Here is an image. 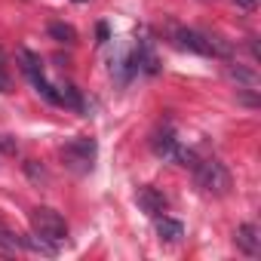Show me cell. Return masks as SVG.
Instances as JSON below:
<instances>
[{
    "label": "cell",
    "mask_w": 261,
    "mask_h": 261,
    "mask_svg": "<svg viewBox=\"0 0 261 261\" xmlns=\"http://www.w3.org/2000/svg\"><path fill=\"white\" fill-rule=\"evenodd\" d=\"M233 4L243 7V10H252V7H255V0H233Z\"/></svg>",
    "instance_id": "obj_18"
},
{
    "label": "cell",
    "mask_w": 261,
    "mask_h": 261,
    "mask_svg": "<svg viewBox=\"0 0 261 261\" xmlns=\"http://www.w3.org/2000/svg\"><path fill=\"white\" fill-rule=\"evenodd\" d=\"M31 230H34L37 237L56 243V246L68 240V221H65L56 209H49V206H37V209H31Z\"/></svg>",
    "instance_id": "obj_2"
},
{
    "label": "cell",
    "mask_w": 261,
    "mask_h": 261,
    "mask_svg": "<svg viewBox=\"0 0 261 261\" xmlns=\"http://www.w3.org/2000/svg\"><path fill=\"white\" fill-rule=\"evenodd\" d=\"M59 105H65V108H74V111H83L80 89H77V86H71V83H65V86L59 89Z\"/></svg>",
    "instance_id": "obj_12"
},
{
    "label": "cell",
    "mask_w": 261,
    "mask_h": 261,
    "mask_svg": "<svg viewBox=\"0 0 261 261\" xmlns=\"http://www.w3.org/2000/svg\"><path fill=\"white\" fill-rule=\"evenodd\" d=\"M62 160L68 169L74 172H89L92 169V160H95V142L89 136H77L71 139L65 148H62Z\"/></svg>",
    "instance_id": "obj_3"
},
{
    "label": "cell",
    "mask_w": 261,
    "mask_h": 261,
    "mask_svg": "<svg viewBox=\"0 0 261 261\" xmlns=\"http://www.w3.org/2000/svg\"><path fill=\"white\" fill-rule=\"evenodd\" d=\"M0 92H13V74H10V59L0 49Z\"/></svg>",
    "instance_id": "obj_14"
},
{
    "label": "cell",
    "mask_w": 261,
    "mask_h": 261,
    "mask_svg": "<svg viewBox=\"0 0 261 261\" xmlns=\"http://www.w3.org/2000/svg\"><path fill=\"white\" fill-rule=\"evenodd\" d=\"M178 139L169 133V129H163V133H154V139H151V151L160 157V160H175V154H178Z\"/></svg>",
    "instance_id": "obj_5"
},
{
    "label": "cell",
    "mask_w": 261,
    "mask_h": 261,
    "mask_svg": "<svg viewBox=\"0 0 261 261\" xmlns=\"http://www.w3.org/2000/svg\"><path fill=\"white\" fill-rule=\"evenodd\" d=\"M98 40H101V43H105V40H108V25H105V22H101V25H98Z\"/></svg>",
    "instance_id": "obj_19"
},
{
    "label": "cell",
    "mask_w": 261,
    "mask_h": 261,
    "mask_svg": "<svg viewBox=\"0 0 261 261\" xmlns=\"http://www.w3.org/2000/svg\"><path fill=\"white\" fill-rule=\"evenodd\" d=\"M0 151H7V154H16L19 151V142L13 136H0Z\"/></svg>",
    "instance_id": "obj_17"
},
{
    "label": "cell",
    "mask_w": 261,
    "mask_h": 261,
    "mask_svg": "<svg viewBox=\"0 0 261 261\" xmlns=\"http://www.w3.org/2000/svg\"><path fill=\"white\" fill-rule=\"evenodd\" d=\"M227 74H230V77H233L237 83H243V86H249V89H252V86L258 83V77H255L252 71H246V68H240V65H237V68L230 65V68H227Z\"/></svg>",
    "instance_id": "obj_16"
},
{
    "label": "cell",
    "mask_w": 261,
    "mask_h": 261,
    "mask_svg": "<svg viewBox=\"0 0 261 261\" xmlns=\"http://www.w3.org/2000/svg\"><path fill=\"white\" fill-rule=\"evenodd\" d=\"M77 4H83V0H77Z\"/></svg>",
    "instance_id": "obj_20"
},
{
    "label": "cell",
    "mask_w": 261,
    "mask_h": 261,
    "mask_svg": "<svg viewBox=\"0 0 261 261\" xmlns=\"http://www.w3.org/2000/svg\"><path fill=\"white\" fill-rule=\"evenodd\" d=\"M49 37L56 40V43H77V31L71 28V25H65V22H53L49 25Z\"/></svg>",
    "instance_id": "obj_11"
},
{
    "label": "cell",
    "mask_w": 261,
    "mask_h": 261,
    "mask_svg": "<svg viewBox=\"0 0 261 261\" xmlns=\"http://www.w3.org/2000/svg\"><path fill=\"white\" fill-rule=\"evenodd\" d=\"M175 40H178V46H181V49H191V53H197V56H209L206 34H200V31L178 28V31H175Z\"/></svg>",
    "instance_id": "obj_6"
},
{
    "label": "cell",
    "mask_w": 261,
    "mask_h": 261,
    "mask_svg": "<svg viewBox=\"0 0 261 261\" xmlns=\"http://www.w3.org/2000/svg\"><path fill=\"white\" fill-rule=\"evenodd\" d=\"M136 200H139V206L148 212V215H154V218H160L163 212H166V197L157 191V188H139V194H136Z\"/></svg>",
    "instance_id": "obj_4"
},
{
    "label": "cell",
    "mask_w": 261,
    "mask_h": 261,
    "mask_svg": "<svg viewBox=\"0 0 261 261\" xmlns=\"http://www.w3.org/2000/svg\"><path fill=\"white\" fill-rule=\"evenodd\" d=\"M157 237L166 240V243H178V240L185 237V227H181V221L160 215V218H157Z\"/></svg>",
    "instance_id": "obj_8"
},
{
    "label": "cell",
    "mask_w": 261,
    "mask_h": 261,
    "mask_svg": "<svg viewBox=\"0 0 261 261\" xmlns=\"http://www.w3.org/2000/svg\"><path fill=\"white\" fill-rule=\"evenodd\" d=\"M19 243H22V249H31V252H40V255H56V252H59V246H56V243H49V240H43V237H37V233H28V237H19Z\"/></svg>",
    "instance_id": "obj_10"
},
{
    "label": "cell",
    "mask_w": 261,
    "mask_h": 261,
    "mask_svg": "<svg viewBox=\"0 0 261 261\" xmlns=\"http://www.w3.org/2000/svg\"><path fill=\"white\" fill-rule=\"evenodd\" d=\"M136 68H142L145 74H157V56L151 49L148 40H139V49H136Z\"/></svg>",
    "instance_id": "obj_9"
},
{
    "label": "cell",
    "mask_w": 261,
    "mask_h": 261,
    "mask_svg": "<svg viewBox=\"0 0 261 261\" xmlns=\"http://www.w3.org/2000/svg\"><path fill=\"white\" fill-rule=\"evenodd\" d=\"M25 175H28V178L34 181V185H46V181H49L46 169H43V166H40L37 160H28V163H25Z\"/></svg>",
    "instance_id": "obj_15"
},
{
    "label": "cell",
    "mask_w": 261,
    "mask_h": 261,
    "mask_svg": "<svg viewBox=\"0 0 261 261\" xmlns=\"http://www.w3.org/2000/svg\"><path fill=\"white\" fill-rule=\"evenodd\" d=\"M0 249H4L7 255H16V252L22 249L19 233H13V230H10V227H4V224H0Z\"/></svg>",
    "instance_id": "obj_13"
},
{
    "label": "cell",
    "mask_w": 261,
    "mask_h": 261,
    "mask_svg": "<svg viewBox=\"0 0 261 261\" xmlns=\"http://www.w3.org/2000/svg\"><path fill=\"white\" fill-rule=\"evenodd\" d=\"M237 246L246 252V255H261V233L255 224H240L237 227Z\"/></svg>",
    "instance_id": "obj_7"
},
{
    "label": "cell",
    "mask_w": 261,
    "mask_h": 261,
    "mask_svg": "<svg viewBox=\"0 0 261 261\" xmlns=\"http://www.w3.org/2000/svg\"><path fill=\"white\" fill-rule=\"evenodd\" d=\"M194 178L203 188V194H212V197H227L230 188H233V178H230V172L221 160H197L194 163Z\"/></svg>",
    "instance_id": "obj_1"
}]
</instances>
